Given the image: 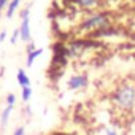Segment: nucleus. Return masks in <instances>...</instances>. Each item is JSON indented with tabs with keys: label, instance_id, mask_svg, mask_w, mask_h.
Here are the masks:
<instances>
[{
	"label": "nucleus",
	"instance_id": "nucleus-16",
	"mask_svg": "<svg viewBox=\"0 0 135 135\" xmlns=\"http://www.w3.org/2000/svg\"><path fill=\"white\" fill-rule=\"evenodd\" d=\"M7 3H8V0H0V10H2Z\"/></svg>",
	"mask_w": 135,
	"mask_h": 135
},
{
	"label": "nucleus",
	"instance_id": "nucleus-7",
	"mask_svg": "<svg viewBox=\"0 0 135 135\" xmlns=\"http://www.w3.org/2000/svg\"><path fill=\"white\" fill-rule=\"evenodd\" d=\"M16 78H18V83H19V86H21V88H29V86H30V80H29L27 73H26L22 69H19V70H18Z\"/></svg>",
	"mask_w": 135,
	"mask_h": 135
},
{
	"label": "nucleus",
	"instance_id": "nucleus-1",
	"mask_svg": "<svg viewBox=\"0 0 135 135\" xmlns=\"http://www.w3.org/2000/svg\"><path fill=\"white\" fill-rule=\"evenodd\" d=\"M113 105L121 111H132L135 108V84L122 83L111 94Z\"/></svg>",
	"mask_w": 135,
	"mask_h": 135
},
{
	"label": "nucleus",
	"instance_id": "nucleus-17",
	"mask_svg": "<svg viewBox=\"0 0 135 135\" xmlns=\"http://www.w3.org/2000/svg\"><path fill=\"white\" fill-rule=\"evenodd\" d=\"M51 135H72V133H65V132H52Z\"/></svg>",
	"mask_w": 135,
	"mask_h": 135
},
{
	"label": "nucleus",
	"instance_id": "nucleus-13",
	"mask_svg": "<svg viewBox=\"0 0 135 135\" xmlns=\"http://www.w3.org/2000/svg\"><path fill=\"white\" fill-rule=\"evenodd\" d=\"M13 135H26V129H24V126L16 127V129H15V132H13Z\"/></svg>",
	"mask_w": 135,
	"mask_h": 135
},
{
	"label": "nucleus",
	"instance_id": "nucleus-5",
	"mask_svg": "<svg viewBox=\"0 0 135 135\" xmlns=\"http://www.w3.org/2000/svg\"><path fill=\"white\" fill-rule=\"evenodd\" d=\"M11 111H13V107H10V105H7V107L3 108L2 114H0V127H2V129L7 127V124H8V121H10V114H11Z\"/></svg>",
	"mask_w": 135,
	"mask_h": 135
},
{
	"label": "nucleus",
	"instance_id": "nucleus-10",
	"mask_svg": "<svg viewBox=\"0 0 135 135\" xmlns=\"http://www.w3.org/2000/svg\"><path fill=\"white\" fill-rule=\"evenodd\" d=\"M19 2H21V0H11V3H10V7H8V11H7V16H8V18H11V16L15 15L16 8L19 7Z\"/></svg>",
	"mask_w": 135,
	"mask_h": 135
},
{
	"label": "nucleus",
	"instance_id": "nucleus-8",
	"mask_svg": "<svg viewBox=\"0 0 135 135\" xmlns=\"http://www.w3.org/2000/svg\"><path fill=\"white\" fill-rule=\"evenodd\" d=\"M41 52H43L41 48H38V49H35V51H32V52H27V67H32V65H33V60H35L38 56H41Z\"/></svg>",
	"mask_w": 135,
	"mask_h": 135
},
{
	"label": "nucleus",
	"instance_id": "nucleus-4",
	"mask_svg": "<svg viewBox=\"0 0 135 135\" xmlns=\"http://www.w3.org/2000/svg\"><path fill=\"white\" fill-rule=\"evenodd\" d=\"M21 18H22V22H21V29H19V33H21V40L22 41H27L30 43V26H29V8H26L22 13H21Z\"/></svg>",
	"mask_w": 135,
	"mask_h": 135
},
{
	"label": "nucleus",
	"instance_id": "nucleus-2",
	"mask_svg": "<svg viewBox=\"0 0 135 135\" xmlns=\"http://www.w3.org/2000/svg\"><path fill=\"white\" fill-rule=\"evenodd\" d=\"M111 22H110V18L108 15L105 13H94L91 16H88L86 19L81 21L80 24V30L81 32H97L100 29H105V27H110Z\"/></svg>",
	"mask_w": 135,
	"mask_h": 135
},
{
	"label": "nucleus",
	"instance_id": "nucleus-6",
	"mask_svg": "<svg viewBox=\"0 0 135 135\" xmlns=\"http://www.w3.org/2000/svg\"><path fill=\"white\" fill-rule=\"evenodd\" d=\"M73 3L78 5V7L83 8V10H91V8H94V7H97L99 0H73Z\"/></svg>",
	"mask_w": 135,
	"mask_h": 135
},
{
	"label": "nucleus",
	"instance_id": "nucleus-9",
	"mask_svg": "<svg viewBox=\"0 0 135 135\" xmlns=\"http://www.w3.org/2000/svg\"><path fill=\"white\" fill-rule=\"evenodd\" d=\"M30 97H32V88L29 86V88H21V99H22V102H29L30 100Z\"/></svg>",
	"mask_w": 135,
	"mask_h": 135
},
{
	"label": "nucleus",
	"instance_id": "nucleus-14",
	"mask_svg": "<svg viewBox=\"0 0 135 135\" xmlns=\"http://www.w3.org/2000/svg\"><path fill=\"white\" fill-rule=\"evenodd\" d=\"M19 37H21V33H19V29H18V30H15V32H13V35H11V43H16Z\"/></svg>",
	"mask_w": 135,
	"mask_h": 135
},
{
	"label": "nucleus",
	"instance_id": "nucleus-15",
	"mask_svg": "<svg viewBox=\"0 0 135 135\" xmlns=\"http://www.w3.org/2000/svg\"><path fill=\"white\" fill-rule=\"evenodd\" d=\"M35 49H37V48H35V45L30 41V43L27 45V52H32V51H35Z\"/></svg>",
	"mask_w": 135,
	"mask_h": 135
},
{
	"label": "nucleus",
	"instance_id": "nucleus-12",
	"mask_svg": "<svg viewBox=\"0 0 135 135\" xmlns=\"http://www.w3.org/2000/svg\"><path fill=\"white\" fill-rule=\"evenodd\" d=\"M15 102H16V95H15V94H8V95H7V105L15 107Z\"/></svg>",
	"mask_w": 135,
	"mask_h": 135
},
{
	"label": "nucleus",
	"instance_id": "nucleus-11",
	"mask_svg": "<svg viewBox=\"0 0 135 135\" xmlns=\"http://www.w3.org/2000/svg\"><path fill=\"white\" fill-rule=\"evenodd\" d=\"M102 135H119V133H118L116 129H113V127H107V129L102 130Z\"/></svg>",
	"mask_w": 135,
	"mask_h": 135
},
{
	"label": "nucleus",
	"instance_id": "nucleus-18",
	"mask_svg": "<svg viewBox=\"0 0 135 135\" xmlns=\"http://www.w3.org/2000/svg\"><path fill=\"white\" fill-rule=\"evenodd\" d=\"M7 38V32H2V33H0V41H3Z\"/></svg>",
	"mask_w": 135,
	"mask_h": 135
},
{
	"label": "nucleus",
	"instance_id": "nucleus-3",
	"mask_svg": "<svg viewBox=\"0 0 135 135\" xmlns=\"http://www.w3.org/2000/svg\"><path fill=\"white\" fill-rule=\"evenodd\" d=\"M89 84V78L83 73H76L73 76H70L69 83H67V86H69L70 91H80V89H84L86 86Z\"/></svg>",
	"mask_w": 135,
	"mask_h": 135
}]
</instances>
